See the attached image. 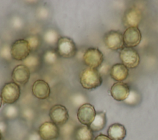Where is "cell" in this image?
Listing matches in <instances>:
<instances>
[{"instance_id":"4316f807","label":"cell","mask_w":158,"mask_h":140,"mask_svg":"<svg viewBox=\"0 0 158 140\" xmlns=\"http://www.w3.org/2000/svg\"><path fill=\"white\" fill-rule=\"evenodd\" d=\"M41 138L38 133L33 132L28 137V140H41Z\"/></svg>"},{"instance_id":"6da1fadb","label":"cell","mask_w":158,"mask_h":140,"mask_svg":"<svg viewBox=\"0 0 158 140\" xmlns=\"http://www.w3.org/2000/svg\"><path fill=\"white\" fill-rule=\"evenodd\" d=\"M80 82L83 88L94 89L102 84V78L98 68L86 67L80 74Z\"/></svg>"},{"instance_id":"2e32d148","label":"cell","mask_w":158,"mask_h":140,"mask_svg":"<svg viewBox=\"0 0 158 140\" xmlns=\"http://www.w3.org/2000/svg\"><path fill=\"white\" fill-rule=\"evenodd\" d=\"M128 75L129 70L123 64H115L111 67L110 70V75L111 78L118 82H122L125 80Z\"/></svg>"},{"instance_id":"30bf717a","label":"cell","mask_w":158,"mask_h":140,"mask_svg":"<svg viewBox=\"0 0 158 140\" xmlns=\"http://www.w3.org/2000/svg\"><path fill=\"white\" fill-rule=\"evenodd\" d=\"M38 133L42 140H56L59 136L60 130L53 122L45 121L40 126Z\"/></svg>"},{"instance_id":"7c38bea8","label":"cell","mask_w":158,"mask_h":140,"mask_svg":"<svg viewBox=\"0 0 158 140\" xmlns=\"http://www.w3.org/2000/svg\"><path fill=\"white\" fill-rule=\"evenodd\" d=\"M142 19L141 10L136 7H131L126 10L123 18L122 23L127 28L138 27Z\"/></svg>"},{"instance_id":"d6986e66","label":"cell","mask_w":158,"mask_h":140,"mask_svg":"<svg viewBox=\"0 0 158 140\" xmlns=\"http://www.w3.org/2000/svg\"><path fill=\"white\" fill-rule=\"evenodd\" d=\"M75 137L76 140H92L93 132L89 126L81 125L75 130Z\"/></svg>"},{"instance_id":"484cf974","label":"cell","mask_w":158,"mask_h":140,"mask_svg":"<svg viewBox=\"0 0 158 140\" xmlns=\"http://www.w3.org/2000/svg\"><path fill=\"white\" fill-rule=\"evenodd\" d=\"M72 101H73V102L74 103V104L76 105L81 106V105L85 104V103H84V102H85L84 97L81 95L78 96V95L77 94L76 96H74Z\"/></svg>"},{"instance_id":"52a82bcc","label":"cell","mask_w":158,"mask_h":140,"mask_svg":"<svg viewBox=\"0 0 158 140\" xmlns=\"http://www.w3.org/2000/svg\"><path fill=\"white\" fill-rule=\"evenodd\" d=\"M103 41L106 46L111 50H121L123 47V34L116 30H110L105 33Z\"/></svg>"},{"instance_id":"8992f818","label":"cell","mask_w":158,"mask_h":140,"mask_svg":"<svg viewBox=\"0 0 158 140\" xmlns=\"http://www.w3.org/2000/svg\"><path fill=\"white\" fill-rule=\"evenodd\" d=\"M119 57L128 68H135L139 64V55L134 48L123 47L119 52Z\"/></svg>"},{"instance_id":"5b68a950","label":"cell","mask_w":158,"mask_h":140,"mask_svg":"<svg viewBox=\"0 0 158 140\" xmlns=\"http://www.w3.org/2000/svg\"><path fill=\"white\" fill-rule=\"evenodd\" d=\"M83 59L85 64L88 67L98 68L102 64L104 55L97 47H88L85 52Z\"/></svg>"},{"instance_id":"ba28073f","label":"cell","mask_w":158,"mask_h":140,"mask_svg":"<svg viewBox=\"0 0 158 140\" xmlns=\"http://www.w3.org/2000/svg\"><path fill=\"white\" fill-rule=\"evenodd\" d=\"M49 115L52 122L57 126H63L66 124L69 118L67 109L61 104L53 105L50 109Z\"/></svg>"},{"instance_id":"f1b7e54d","label":"cell","mask_w":158,"mask_h":140,"mask_svg":"<svg viewBox=\"0 0 158 140\" xmlns=\"http://www.w3.org/2000/svg\"><path fill=\"white\" fill-rule=\"evenodd\" d=\"M2 97H1V96L0 94V108L1 107V105H2Z\"/></svg>"},{"instance_id":"7402d4cb","label":"cell","mask_w":158,"mask_h":140,"mask_svg":"<svg viewBox=\"0 0 158 140\" xmlns=\"http://www.w3.org/2000/svg\"><path fill=\"white\" fill-rule=\"evenodd\" d=\"M58 54L57 52L52 49H49L45 51L43 54V59L48 64H53L56 62L58 59Z\"/></svg>"},{"instance_id":"9c48e42d","label":"cell","mask_w":158,"mask_h":140,"mask_svg":"<svg viewBox=\"0 0 158 140\" xmlns=\"http://www.w3.org/2000/svg\"><path fill=\"white\" fill-rule=\"evenodd\" d=\"M96 112L93 105L85 103L79 107L77 111V118L83 125L89 126L93 121Z\"/></svg>"},{"instance_id":"44dd1931","label":"cell","mask_w":158,"mask_h":140,"mask_svg":"<svg viewBox=\"0 0 158 140\" xmlns=\"http://www.w3.org/2000/svg\"><path fill=\"white\" fill-rule=\"evenodd\" d=\"M60 37V36H59V33L56 30L49 28L44 33L43 39L44 41L49 45H56Z\"/></svg>"},{"instance_id":"f546056e","label":"cell","mask_w":158,"mask_h":140,"mask_svg":"<svg viewBox=\"0 0 158 140\" xmlns=\"http://www.w3.org/2000/svg\"><path fill=\"white\" fill-rule=\"evenodd\" d=\"M2 139V133H1V131L0 130V140H1Z\"/></svg>"},{"instance_id":"4fadbf2b","label":"cell","mask_w":158,"mask_h":140,"mask_svg":"<svg viewBox=\"0 0 158 140\" xmlns=\"http://www.w3.org/2000/svg\"><path fill=\"white\" fill-rule=\"evenodd\" d=\"M112 97L117 101H123L129 96L130 93V86L123 82H117L110 88Z\"/></svg>"},{"instance_id":"ac0fdd59","label":"cell","mask_w":158,"mask_h":140,"mask_svg":"<svg viewBox=\"0 0 158 140\" xmlns=\"http://www.w3.org/2000/svg\"><path fill=\"white\" fill-rule=\"evenodd\" d=\"M106 115L105 112H98L96 113L93 121L89 126L93 132H98L104 129L106 125Z\"/></svg>"},{"instance_id":"9a60e30c","label":"cell","mask_w":158,"mask_h":140,"mask_svg":"<svg viewBox=\"0 0 158 140\" xmlns=\"http://www.w3.org/2000/svg\"><path fill=\"white\" fill-rule=\"evenodd\" d=\"M30 71L28 67L23 64H20L14 67L12 72V78L13 81L20 84H25L29 80Z\"/></svg>"},{"instance_id":"5bb4252c","label":"cell","mask_w":158,"mask_h":140,"mask_svg":"<svg viewBox=\"0 0 158 140\" xmlns=\"http://www.w3.org/2000/svg\"><path fill=\"white\" fill-rule=\"evenodd\" d=\"M31 91L35 97L41 100L48 98L51 94L49 84L43 80H37L33 83Z\"/></svg>"},{"instance_id":"603a6c76","label":"cell","mask_w":158,"mask_h":140,"mask_svg":"<svg viewBox=\"0 0 158 140\" xmlns=\"http://www.w3.org/2000/svg\"><path fill=\"white\" fill-rule=\"evenodd\" d=\"M25 39L28 42L31 51H36L41 44L40 38L36 35H31Z\"/></svg>"},{"instance_id":"277c9868","label":"cell","mask_w":158,"mask_h":140,"mask_svg":"<svg viewBox=\"0 0 158 140\" xmlns=\"http://www.w3.org/2000/svg\"><path fill=\"white\" fill-rule=\"evenodd\" d=\"M1 96L2 101L7 104H13L17 102L20 96V88L14 81L6 83L2 89Z\"/></svg>"},{"instance_id":"ffe728a7","label":"cell","mask_w":158,"mask_h":140,"mask_svg":"<svg viewBox=\"0 0 158 140\" xmlns=\"http://www.w3.org/2000/svg\"><path fill=\"white\" fill-rule=\"evenodd\" d=\"M41 59L36 54H31L23 60V65L28 68L30 71L34 72L41 65Z\"/></svg>"},{"instance_id":"7a4b0ae2","label":"cell","mask_w":158,"mask_h":140,"mask_svg":"<svg viewBox=\"0 0 158 140\" xmlns=\"http://www.w3.org/2000/svg\"><path fill=\"white\" fill-rule=\"evenodd\" d=\"M56 51L59 56L70 59L76 56L77 47L72 39L67 36H61L57 43Z\"/></svg>"},{"instance_id":"d4e9b609","label":"cell","mask_w":158,"mask_h":140,"mask_svg":"<svg viewBox=\"0 0 158 140\" xmlns=\"http://www.w3.org/2000/svg\"><path fill=\"white\" fill-rule=\"evenodd\" d=\"M137 99H138L137 94L133 91H130L128 97L125 100V101L128 104H134L135 102H136Z\"/></svg>"},{"instance_id":"83f0119b","label":"cell","mask_w":158,"mask_h":140,"mask_svg":"<svg viewBox=\"0 0 158 140\" xmlns=\"http://www.w3.org/2000/svg\"><path fill=\"white\" fill-rule=\"evenodd\" d=\"M94 140H111L108 136H106L103 134H100L98 135Z\"/></svg>"},{"instance_id":"cb8c5ba5","label":"cell","mask_w":158,"mask_h":140,"mask_svg":"<svg viewBox=\"0 0 158 140\" xmlns=\"http://www.w3.org/2000/svg\"><path fill=\"white\" fill-rule=\"evenodd\" d=\"M4 114L9 118H14L18 115V109L12 104L7 106L4 110Z\"/></svg>"},{"instance_id":"3957f363","label":"cell","mask_w":158,"mask_h":140,"mask_svg":"<svg viewBox=\"0 0 158 140\" xmlns=\"http://www.w3.org/2000/svg\"><path fill=\"white\" fill-rule=\"evenodd\" d=\"M31 50L26 39H19L14 41L10 46L11 57L16 60H24Z\"/></svg>"},{"instance_id":"8fae6325","label":"cell","mask_w":158,"mask_h":140,"mask_svg":"<svg viewBox=\"0 0 158 140\" xmlns=\"http://www.w3.org/2000/svg\"><path fill=\"white\" fill-rule=\"evenodd\" d=\"M141 33L138 27L127 28L123 34V44L127 47H134L141 41Z\"/></svg>"},{"instance_id":"e0dca14e","label":"cell","mask_w":158,"mask_h":140,"mask_svg":"<svg viewBox=\"0 0 158 140\" xmlns=\"http://www.w3.org/2000/svg\"><path fill=\"white\" fill-rule=\"evenodd\" d=\"M107 134L111 140H123L126 136L127 131L123 125L115 123L110 125Z\"/></svg>"}]
</instances>
